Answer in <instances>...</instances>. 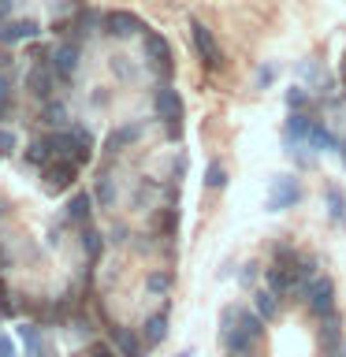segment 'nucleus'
<instances>
[{"instance_id": "1", "label": "nucleus", "mask_w": 346, "mask_h": 357, "mask_svg": "<svg viewBox=\"0 0 346 357\" xmlns=\"http://www.w3.org/2000/svg\"><path fill=\"white\" fill-rule=\"evenodd\" d=\"M220 335H223V346L231 350V357H253V342H257V339L242 331V324H239V309H223Z\"/></svg>"}, {"instance_id": "2", "label": "nucleus", "mask_w": 346, "mask_h": 357, "mask_svg": "<svg viewBox=\"0 0 346 357\" xmlns=\"http://www.w3.org/2000/svg\"><path fill=\"white\" fill-rule=\"evenodd\" d=\"M301 294H306L313 317H320V320L335 317V287H331V279H317V283L301 287Z\"/></svg>"}, {"instance_id": "3", "label": "nucleus", "mask_w": 346, "mask_h": 357, "mask_svg": "<svg viewBox=\"0 0 346 357\" xmlns=\"http://www.w3.org/2000/svg\"><path fill=\"white\" fill-rule=\"evenodd\" d=\"M301 201V183L294 175H279L272 178V186H268V208L279 212V208H294Z\"/></svg>"}, {"instance_id": "4", "label": "nucleus", "mask_w": 346, "mask_h": 357, "mask_svg": "<svg viewBox=\"0 0 346 357\" xmlns=\"http://www.w3.org/2000/svg\"><path fill=\"white\" fill-rule=\"evenodd\" d=\"M190 30H194V45H197V52H201V60H205V67H220L223 63V56H220V45L216 38H212V30L205 26V22H190Z\"/></svg>"}, {"instance_id": "5", "label": "nucleus", "mask_w": 346, "mask_h": 357, "mask_svg": "<svg viewBox=\"0 0 346 357\" xmlns=\"http://www.w3.org/2000/svg\"><path fill=\"white\" fill-rule=\"evenodd\" d=\"M156 116L164 123H172V127H179V119H183V97H179L172 86L156 89Z\"/></svg>"}, {"instance_id": "6", "label": "nucleus", "mask_w": 346, "mask_h": 357, "mask_svg": "<svg viewBox=\"0 0 346 357\" xmlns=\"http://www.w3.org/2000/svg\"><path fill=\"white\" fill-rule=\"evenodd\" d=\"M142 30V19L130 15V11H108L105 15V33L108 38H130V33Z\"/></svg>"}, {"instance_id": "7", "label": "nucleus", "mask_w": 346, "mask_h": 357, "mask_svg": "<svg viewBox=\"0 0 346 357\" xmlns=\"http://www.w3.org/2000/svg\"><path fill=\"white\" fill-rule=\"evenodd\" d=\"M52 71H56V78H60V82H71L75 71H78V45L67 41V45H60V49H56Z\"/></svg>"}, {"instance_id": "8", "label": "nucleus", "mask_w": 346, "mask_h": 357, "mask_svg": "<svg viewBox=\"0 0 346 357\" xmlns=\"http://www.w3.org/2000/svg\"><path fill=\"white\" fill-rule=\"evenodd\" d=\"M75 175H78V167H75L71 160H56V164L45 167V178H49V190H52V194H56V190H67V186H71Z\"/></svg>"}, {"instance_id": "9", "label": "nucleus", "mask_w": 346, "mask_h": 357, "mask_svg": "<svg viewBox=\"0 0 346 357\" xmlns=\"http://www.w3.org/2000/svg\"><path fill=\"white\" fill-rule=\"evenodd\" d=\"M38 33H41L38 22H30V19H15V22H8V26L0 30V41L15 45V41H30V38H38Z\"/></svg>"}, {"instance_id": "10", "label": "nucleus", "mask_w": 346, "mask_h": 357, "mask_svg": "<svg viewBox=\"0 0 346 357\" xmlns=\"http://www.w3.org/2000/svg\"><path fill=\"white\" fill-rule=\"evenodd\" d=\"M112 342H116V350L123 357H142L145 354V342L134 331H127V328H112Z\"/></svg>"}, {"instance_id": "11", "label": "nucleus", "mask_w": 346, "mask_h": 357, "mask_svg": "<svg viewBox=\"0 0 346 357\" xmlns=\"http://www.w3.org/2000/svg\"><path fill=\"white\" fill-rule=\"evenodd\" d=\"M313 127H317V123H313L309 116H290L287 119V142H309V134H313Z\"/></svg>"}, {"instance_id": "12", "label": "nucleus", "mask_w": 346, "mask_h": 357, "mask_svg": "<svg viewBox=\"0 0 346 357\" xmlns=\"http://www.w3.org/2000/svg\"><path fill=\"white\" fill-rule=\"evenodd\" d=\"M52 153H56V145H52V138H38V142H33L30 145V153H27V160L33 164V167H49L52 164Z\"/></svg>"}, {"instance_id": "13", "label": "nucleus", "mask_w": 346, "mask_h": 357, "mask_svg": "<svg viewBox=\"0 0 346 357\" xmlns=\"http://www.w3.org/2000/svg\"><path fill=\"white\" fill-rule=\"evenodd\" d=\"M167 339V317L164 312H156V317L145 320V346H156Z\"/></svg>"}, {"instance_id": "14", "label": "nucleus", "mask_w": 346, "mask_h": 357, "mask_svg": "<svg viewBox=\"0 0 346 357\" xmlns=\"http://www.w3.org/2000/svg\"><path fill=\"white\" fill-rule=\"evenodd\" d=\"M239 324H242V331L246 335H253L257 342L264 339V317L261 312H250V309H239Z\"/></svg>"}, {"instance_id": "15", "label": "nucleus", "mask_w": 346, "mask_h": 357, "mask_svg": "<svg viewBox=\"0 0 346 357\" xmlns=\"http://www.w3.org/2000/svg\"><path fill=\"white\" fill-rule=\"evenodd\" d=\"M294 287V275H290V268H272L268 272V290L279 298V294H287V290Z\"/></svg>"}, {"instance_id": "16", "label": "nucleus", "mask_w": 346, "mask_h": 357, "mask_svg": "<svg viewBox=\"0 0 346 357\" xmlns=\"http://www.w3.org/2000/svg\"><path fill=\"white\" fill-rule=\"evenodd\" d=\"M253 305H257V312H261L264 320H276V317H279V301H276L272 290H257V294H253Z\"/></svg>"}, {"instance_id": "17", "label": "nucleus", "mask_w": 346, "mask_h": 357, "mask_svg": "<svg viewBox=\"0 0 346 357\" xmlns=\"http://www.w3.org/2000/svg\"><path fill=\"white\" fill-rule=\"evenodd\" d=\"M49 86H52V82H49V71H45V63H38V67L30 71V93H33V97H49V93H52Z\"/></svg>"}, {"instance_id": "18", "label": "nucleus", "mask_w": 346, "mask_h": 357, "mask_svg": "<svg viewBox=\"0 0 346 357\" xmlns=\"http://www.w3.org/2000/svg\"><path fill=\"white\" fill-rule=\"evenodd\" d=\"M67 220L71 223H86L89 220V197L86 194H75V201L67 205Z\"/></svg>"}, {"instance_id": "19", "label": "nucleus", "mask_w": 346, "mask_h": 357, "mask_svg": "<svg viewBox=\"0 0 346 357\" xmlns=\"http://www.w3.org/2000/svg\"><path fill=\"white\" fill-rule=\"evenodd\" d=\"M145 56L149 60H167V41L160 33H145Z\"/></svg>"}, {"instance_id": "20", "label": "nucleus", "mask_w": 346, "mask_h": 357, "mask_svg": "<svg viewBox=\"0 0 346 357\" xmlns=\"http://www.w3.org/2000/svg\"><path fill=\"white\" fill-rule=\"evenodd\" d=\"M328 212H331V220H346V197H343V190H335L328 186Z\"/></svg>"}, {"instance_id": "21", "label": "nucleus", "mask_w": 346, "mask_h": 357, "mask_svg": "<svg viewBox=\"0 0 346 357\" xmlns=\"http://www.w3.org/2000/svg\"><path fill=\"white\" fill-rule=\"evenodd\" d=\"M335 342H339V320L328 317L320 324V346H335Z\"/></svg>"}, {"instance_id": "22", "label": "nucleus", "mask_w": 346, "mask_h": 357, "mask_svg": "<svg viewBox=\"0 0 346 357\" xmlns=\"http://www.w3.org/2000/svg\"><path fill=\"white\" fill-rule=\"evenodd\" d=\"M205 186H209V190H223V186H227V172H223L220 164H209V172H205Z\"/></svg>"}, {"instance_id": "23", "label": "nucleus", "mask_w": 346, "mask_h": 357, "mask_svg": "<svg viewBox=\"0 0 346 357\" xmlns=\"http://www.w3.org/2000/svg\"><path fill=\"white\" fill-rule=\"evenodd\" d=\"M8 112H11V82L0 75V119H4Z\"/></svg>"}, {"instance_id": "24", "label": "nucleus", "mask_w": 346, "mask_h": 357, "mask_svg": "<svg viewBox=\"0 0 346 357\" xmlns=\"http://www.w3.org/2000/svg\"><path fill=\"white\" fill-rule=\"evenodd\" d=\"M63 119H67V112H63V105H56V100H52V105L45 108V123H49V127H60Z\"/></svg>"}, {"instance_id": "25", "label": "nucleus", "mask_w": 346, "mask_h": 357, "mask_svg": "<svg viewBox=\"0 0 346 357\" xmlns=\"http://www.w3.org/2000/svg\"><path fill=\"white\" fill-rule=\"evenodd\" d=\"M306 100H309V89H301V86H294V89L287 93V105H290V108H301Z\"/></svg>"}, {"instance_id": "26", "label": "nucleus", "mask_w": 346, "mask_h": 357, "mask_svg": "<svg viewBox=\"0 0 346 357\" xmlns=\"http://www.w3.org/2000/svg\"><path fill=\"white\" fill-rule=\"evenodd\" d=\"M97 197L105 201V205H108L112 197H116V190H112V178H100V183H97Z\"/></svg>"}, {"instance_id": "27", "label": "nucleus", "mask_w": 346, "mask_h": 357, "mask_svg": "<svg viewBox=\"0 0 346 357\" xmlns=\"http://www.w3.org/2000/svg\"><path fill=\"white\" fill-rule=\"evenodd\" d=\"M15 149V130H0V153Z\"/></svg>"}, {"instance_id": "28", "label": "nucleus", "mask_w": 346, "mask_h": 357, "mask_svg": "<svg viewBox=\"0 0 346 357\" xmlns=\"http://www.w3.org/2000/svg\"><path fill=\"white\" fill-rule=\"evenodd\" d=\"M0 357H15V342L8 335H0Z\"/></svg>"}, {"instance_id": "29", "label": "nucleus", "mask_w": 346, "mask_h": 357, "mask_svg": "<svg viewBox=\"0 0 346 357\" xmlns=\"http://www.w3.org/2000/svg\"><path fill=\"white\" fill-rule=\"evenodd\" d=\"M86 250H89V257H97V250H100V242H97L93 231H86Z\"/></svg>"}, {"instance_id": "30", "label": "nucleus", "mask_w": 346, "mask_h": 357, "mask_svg": "<svg viewBox=\"0 0 346 357\" xmlns=\"http://www.w3.org/2000/svg\"><path fill=\"white\" fill-rule=\"evenodd\" d=\"M167 287V275H149V290H164Z\"/></svg>"}, {"instance_id": "31", "label": "nucleus", "mask_w": 346, "mask_h": 357, "mask_svg": "<svg viewBox=\"0 0 346 357\" xmlns=\"http://www.w3.org/2000/svg\"><path fill=\"white\" fill-rule=\"evenodd\" d=\"M250 279H257V264H246V272H242V283H250Z\"/></svg>"}, {"instance_id": "32", "label": "nucleus", "mask_w": 346, "mask_h": 357, "mask_svg": "<svg viewBox=\"0 0 346 357\" xmlns=\"http://www.w3.org/2000/svg\"><path fill=\"white\" fill-rule=\"evenodd\" d=\"M33 357H56V354H52V346H45V342H41L38 350H33Z\"/></svg>"}, {"instance_id": "33", "label": "nucleus", "mask_w": 346, "mask_h": 357, "mask_svg": "<svg viewBox=\"0 0 346 357\" xmlns=\"http://www.w3.org/2000/svg\"><path fill=\"white\" fill-rule=\"evenodd\" d=\"M339 153H343V164H346V145H343V149H339Z\"/></svg>"}]
</instances>
